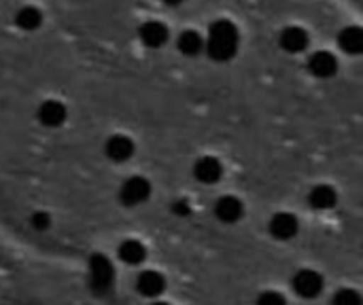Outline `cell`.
<instances>
[{
	"label": "cell",
	"instance_id": "6da1fadb",
	"mask_svg": "<svg viewBox=\"0 0 363 305\" xmlns=\"http://www.w3.org/2000/svg\"><path fill=\"white\" fill-rule=\"evenodd\" d=\"M240 45V32L234 21L219 19L211 25L208 38H206V53L215 62H228L236 55Z\"/></svg>",
	"mask_w": 363,
	"mask_h": 305
},
{
	"label": "cell",
	"instance_id": "7a4b0ae2",
	"mask_svg": "<svg viewBox=\"0 0 363 305\" xmlns=\"http://www.w3.org/2000/svg\"><path fill=\"white\" fill-rule=\"evenodd\" d=\"M115 282V267L108 257L96 253L89 259V287L96 295H106Z\"/></svg>",
	"mask_w": 363,
	"mask_h": 305
},
{
	"label": "cell",
	"instance_id": "3957f363",
	"mask_svg": "<svg viewBox=\"0 0 363 305\" xmlns=\"http://www.w3.org/2000/svg\"><path fill=\"white\" fill-rule=\"evenodd\" d=\"M151 195V183L143 176H132L121 185L119 191V200L123 206H138L143 202H147Z\"/></svg>",
	"mask_w": 363,
	"mask_h": 305
},
{
	"label": "cell",
	"instance_id": "277c9868",
	"mask_svg": "<svg viewBox=\"0 0 363 305\" xmlns=\"http://www.w3.org/2000/svg\"><path fill=\"white\" fill-rule=\"evenodd\" d=\"M294 289L304 299H315L323 293V278L313 270H302L294 278Z\"/></svg>",
	"mask_w": 363,
	"mask_h": 305
},
{
	"label": "cell",
	"instance_id": "5b68a950",
	"mask_svg": "<svg viewBox=\"0 0 363 305\" xmlns=\"http://www.w3.org/2000/svg\"><path fill=\"white\" fill-rule=\"evenodd\" d=\"M308 70L319 79H330L338 72V59L330 51H317L308 59Z\"/></svg>",
	"mask_w": 363,
	"mask_h": 305
},
{
	"label": "cell",
	"instance_id": "8992f818",
	"mask_svg": "<svg viewBox=\"0 0 363 305\" xmlns=\"http://www.w3.org/2000/svg\"><path fill=\"white\" fill-rule=\"evenodd\" d=\"M298 229H300L298 219L289 212H279L270 219V234L277 240H291L296 238Z\"/></svg>",
	"mask_w": 363,
	"mask_h": 305
},
{
	"label": "cell",
	"instance_id": "52a82bcc",
	"mask_svg": "<svg viewBox=\"0 0 363 305\" xmlns=\"http://www.w3.org/2000/svg\"><path fill=\"white\" fill-rule=\"evenodd\" d=\"M134 142L128 138V136H113V138H108L106 140V144H104V153H106V157L111 159V161H115V163H123V161H128L132 155H134Z\"/></svg>",
	"mask_w": 363,
	"mask_h": 305
},
{
	"label": "cell",
	"instance_id": "ba28073f",
	"mask_svg": "<svg viewBox=\"0 0 363 305\" xmlns=\"http://www.w3.org/2000/svg\"><path fill=\"white\" fill-rule=\"evenodd\" d=\"M194 174H196V178H198L200 183L213 185V183H217V180L223 176V166H221V161H219L217 157L206 155V157H202V159L196 161Z\"/></svg>",
	"mask_w": 363,
	"mask_h": 305
},
{
	"label": "cell",
	"instance_id": "9c48e42d",
	"mask_svg": "<svg viewBox=\"0 0 363 305\" xmlns=\"http://www.w3.org/2000/svg\"><path fill=\"white\" fill-rule=\"evenodd\" d=\"M166 289V278L160 274V272H143L138 278H136V291L143 295V297H157L162 295Z\"/></svg>",
	"mask_w": 363,
	"mask_h": 305
},
{
	"label": "cell",
	"instance_id": "30bf717a",
	"mask_svg": "<svg viewBox=\"0 0 363 305\" xmlns=\"http://www.w3.org/2000/svg\"><path fill=\"white\" fill-rule=\"evenodd\" d=\"M281 47L287 53H302L308 47V32L300 25H289L281 32Z\"/></svg>",
	"mask_w": 363,
	"mask_h": 305
},
{
	"label": "cell",
	"instance_id": "8fae6325",
	"mask_svg": "<svg viewBox=\"0 0 363 305\" xmlns=\"http://www.w3.org/2000/svg\"><path fill=\"white\" fill-rule=\"evenodd\" d=\"M66 108L62 102L57 100H47L40 104L38 108V121L45 125V127H60L64 121H66Z\"/></svg>",
	"mask_w": 363,
	"mask_h": 305
},
{
	"label": "cell",
	"instance_id": "7c38bea8",
	"mask_svg": "<svg viewBox=\"0 0 363 305\" xmlns=\"http://www.w3.org/2000/svg\"><path fill=\"white\" fill-rule=\"evenodd\" d=\"M215 214L219 221L223 223H236L240 221V217L245 214V208H242V202L234 195H225L217 202L215 206Z\"/></svg>",
	"mask_w": 363,
	"mask_h": 305
},
{
	"label": "cell",
	"instance_id": "4fadbf2b",
	"mask_svg": "<svg viewBox=\"0 0 363 305\" xmlns=\"http://www.w3.org/2000/svg\"><path fill=\"white\" fill-rule=\"evenodd\" d=\"M138 34H140V40L147 47H151V49L162 47L168 40V28L162 21H147V23H143Z\"/></svg>",
	"mask_w": 363,
	"mask_h": 305
},
{
	"label": "cell",
	"instance_id": "5bb4252c",
	"mask_svg": "<svg viewBox=\"0 0 363 305\" xmlns=\"http://www.w3.org/2000/svg\"><path fill=\"white\" fill-rule=\"evenodd\" d=\"M338 45L349 55H362L363 53V28L349 25L338 34Z\"/></svg>",
	"mask_w": 363,
	"mask_h": 305
},
{
	"label": "cell",
	"instance_id": "9a60e30c",
	"mask_svg": "<svg viewBox=\"0 0 363 305\" xmlns=\"http://www.w3.org/2000/svg\"><path fill=\"white\" fill-rule=\"evenodd\" d=\"M336 202H338V193L330 185H319L308 193V204L315 210H330L336 206Z\"/></svg>",
	"mask_w": 363,
	"mask_h": 305
},
{
	"label": "cell",
	"instance_id": "2e32d148",
	"mask_svg": "<svg viewBox=\"0 0 363 305\" xmlns=\"http://www.w3.org/2000/svg\"><path fill=\"white\" fill-rule=\"evenodd\" d=\"M119 259L128 265H138L147 259V248L138 242V240H125L121 242L119 251H117Z\"/></svg>",
	"mask_w": 363,
	"mask_h": 305
},
{
	"label": "cell",
	"instance_id": "e0dca14e",
	"mask_svg": "<svg viewBox=\"0 0 363 305\" xmlns=\"http://www.w3.org/2000/svg\"><path fill=\"white\" fill-rule=\"evenodd\" d=\"M204 47H206V40H204L196 30H185V32L179 36V51H181L183 55L194 57V55H198Z\"/></svg>",
	"mask_w": 363,
	"mask_h": 305
},
{
	"label": "cell",
	"instance_id": "ac0fdd59",
	"mask_svg": "<svg viewBox=\"0 0 363 305\" xmlns=\"http://www.w3.org/2000/svg\"><path fill=\"white\" fill-rule=\"evenodd\" d=\"M15 21L21 30H36L43 21V15L36 6H23L17 15H15Z\"/></svg>",
	"mask_w": 363,
	"mask_h": 305
},
{
	"label": "cell",
	"instance_id": "d6986e66",
	"mask_svg": "<svg viewBox=\"0 0 363 305\" xmlns=\"http://www.w3.org/2000/svg\"><path fill=\"white\" fill-rule=\"evenodd\" d=\"M332 305H363V297L353 289H342L334 295Z\"/></svg>",
	"mask_w": 363,
	"mask_h": 305
},
{
	"label": "cell",
	"instance_id": "ffe728a7",
	"mask_svg": "<svg viewBox=\"0 0 363 305\" xmlns=\"http://www.w3.org/2000/svg\"><path fill=\"white\" fill-rule=\"evenodd\" d=\"M30 225L36 231H47L51 227V217L47 212H36V214L30 217Z\"/></svg>",
	"mask_w": 363,
	"mask_h": 305
},
{
	"label": "cell",
	"instance_id": "44dd1931",
	"mask_svg": "<svg viewBox=\"0 0 363 305\" xmlns=\"http://www.w3.org/2000/svg\"><path fill=\"white\" fill-rule=\"evenodd\" d=\"M257 305H287V301H285L283 295H279V293H274V291H268V293L259 295Z\"/></svg>",
	"mask_w": 363,
	"mask_h": 305
},
{
	"label": "cell",
	"instance_id": "7402d4cb",
	"mask_svg": "<svg viewBox=\"0 0 363 305\" xmlns=\"http://www.w3.org/2000/svg\"><path fill=\"white\" fill-rule=\"evenodd\" d=\"M172 212H174L177 217H187V214L191 212V206H189L185 200H177V202L172 204Z\"/></svg>",
	"mask_w": 363,
	"mask_h": 305
},
{
	"label": "cell",
	"instance_id": "603a6c76",
	"mask_svg": "<svg viewBox=\"0 0 363 305\" xmlns=\"http://www.w3.org/2000/svg\"><path fill=\"white\" fill-rule=\"evenodd\" d=\"M164 4H181V2H185V0H162Z\"/></svg>",
	"mask_w": 363,
	"mask_h": 305
}]
</instances>
